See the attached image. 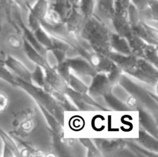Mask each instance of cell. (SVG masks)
Masks as SVG:
<instances>
[{"mask_svg":"<svg viewBox=\"0 0 158 157\" xmlns=\"http://www.w3.org/2000/svg\"><path fill=\"white\" fill-rule=\"evenodd\" d=\"M75 4L72 0H49L48 10L64 23L72 14Z\"/></svg>","mask_w":158,"mask_h":157,"instance_id":"obj_1","label":"cell"},{"mask_svg":"<svg viewBox=\"0 0 158 157\" xmlns=\"http://www.w3.org/2000/svg\"><path fill=\"white\" fill-rule=\"evenodd\" d=\"M4 65L9 70L15 73L18 76L17 78L27 80L28 78L27 70L23 65L14 57L7 55L3 60H1Z\"/></svg>","mask_w":158,"mask_h":157,"instance_id":"obj_2","label":"cell"},{"mask_svg":"<svg viewBox=\"0 0 158 157\" xmlns=\"http://www.w3.org/2000/svg\"><path fill=\"white\" fill-rule=\"evenodd\" d=\"M49 9V0H35V2L30 6L28 9V17L34 18L40 22L43 21Z\"/></svg>","mask_w":158,"mask_h":157,"instance_id":"obj_3","label":"cell"},{"mask_svg":"<svg viewBox=\"0 0 158 157\" xmlns=\"http://www.w3.org/2000/svg\"><path fill=\"white\" fill-rule=\"evenodd\" d=\"M76 4L86 19L93 15L97 6V3L94 0H79Z\"/></svg>","mask_w":158,"mask_h":157,"instance_id":"obj_4","label":"cell"},{"mask_svg":"<svg viewBox=\"0 0 158 157\" xmlns=\"http://www.w3.org/2000/svg\"><path fill=\"white\" fill-rule=\"evenodd\" d=\"M0 138L2 142V144L10 148L14 152V156H17L19 153L15 143L13 141L12 139L1 126H0Z\"/></svg>","mask_w":158,"mask_h":157,"instance_id":"obj_5","label":"cell"},{"mask_svg":"<svg viewBox=\"0 0 158 157\" xmlns=\"http://www.w3.org/2000/svg\"><path fill=\"white\" fill-rule=\"evenodd\" d=\"M157 8H158V0H148L144 9L148 10L149 14L157 18Z\"/></svg>","mask_w":158,"mask_h":157,"instance_id":"obj_6","label":"cell"},{"mask_svg":"<svg viewBox=\"0 0 158 157\" xmlns=\"http://www.w3.org/2000/svg\"><path fill=\"white\" fill-rule=\"evenodd\" d=\"M9 104V97L3 91H0V113L4 112Z\"/></svg>","mask_w":158,"mask_h":157,"instance_id":"obj_7","label":"cell"},{"mask_svg":"<svg viewBox=\"0 0 158 157\" xmlns=\"http://www.w3.org/2000/svg\"><path fill=\"white\" fill-rule=\"evenodd\" d=\"M12 2L20 9L24 10H28L30 4L27 0H12Z\"/></svg>","mask_w":158,"mask_h":157,"instance_id":"obj_8","label":"cell"},{"mask_svg":"<svg viewBox=\"0 0 158 157\" xmlns=\"http://www.w3.org/2000/svg\"><path fill=\"white\" fill-rule=\"evenodd\" d=\"M21 42V39L16 34H10L8 38V43L11 47H17V46L20 44Z\"/></svg>","mask_w":158,"mask_h":157,"instance_id":"obj_9","label":"cell"},{"mask_svg":"<svg viewBox=\"0 0 158 157\" xmlns=\"http://www.w3.org/2000/svg\"><path fill=\"white\" fill-rule=\"evenodd\" d=\"M1 156L2 157H12L14 156V153L12 150L5 145H2Z\"/></svg>","mask_w":158,"mask_h":157,"instance_id":"obj_10","label":"cell"},{"mask_svg":"<svg viewBox=\"0 0 158 157\" xmlns=\"http://www.w3.org/2000/svg\"><path fill=\"white\" fill-rule=\"evenodd\" d=\"M119 1H120V3L122 4V6L127 9L131 1V0H119Z\"/></svg>","mask_w":158,"mask_h":157,"instance_id":"obj_11","label":"cell"},{"mask_svg":"<svg viewBox=\"0 0 158 157\" xmlns=\"http://www.w3.org/2000/svg\"><path fill=\"white\" fill-rule=\"evenodd\" d=\"M78 1H79V0H72V1L73 2L74 4H77V3L78 2Z\"/></svg>","mask_w":158,"mask_h":157,"instance_id":"obj_12","label":"cell"},{"mask_svg":"<svg viewBox=\"0 0 158 157\" xmlns=\"http://www.w3.org/2000/svg\"><path fill=\"white\" fill-rule=\"evenodd\" d=\"M94 1H95L96 2V3L98 4V3L99 2V1H100V0H94Z\"/></svg>","mask_w":158,"mask_h":157,"instance_id":"obj_13","label":"cell"}]
</instances>
